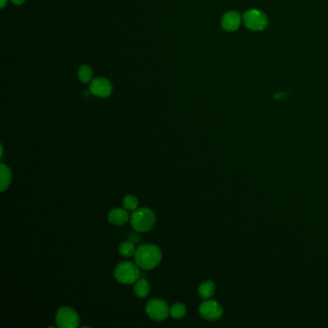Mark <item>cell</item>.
<instances>
[{
  "instance_id": "7c38bea8",
  "label": "cell",
  "mask_w": 328,
  "mask_h": 328,
  "mask_svg": "<svg viewBox=\"0 0 328 328\" xmlns=\"http://www.w3.org/2000/svg\"><path fill=\"white\" fill-rule=\"evenodd\" d=\"M0 174H1L0 175V189H1V192H4L11 184L12 174H11L10 169L4 164L1 165Z\"/></svg>"
},
{
  "instance_id": "e0dca14e",
  "label": "cell",
  "mask_w": 328,
  "mask_h": 328,
  "mask_svg": "<svg viewBox=\"0 0 328 328\" xmlns=\"http://www.w3.org/2000/svg\"><path fill=\"white\" fill-rule=\"evenodd\" d=\"M138 205H139V201L134 196H126L124 199V206L126 210L135 211L138 208Z\"/></svg>"
},
{
  "instance_id": "7a4b0ae2",
  "label": "cell",
  "mask_w": 328,
  "mask_h": 328,
  "mask_svg": "<svg viewBox=\"0 0 328 328\" xmlns=\"http://www.w3.org/2000/svg\"><path fill=\"white\" fill-rule=\"evenodd\" d=\"M156 222L154 213L149 208H140L131 215L130 223L132 227L139 232L150 231Z\"/></svg>"
},
{
  "instance_id": "3957f363",
  "label": "cell",
  "mask_w": 328,
  "mask_h": 328,
  "mask_svg": "<svg viewBox=\"0 0 328 328\" xmlns=\"http://www.w3.org/2000/svg\"><path fill=\"white\" fill-rule=\"evenodd\" d=\"M138 265L131 262H122L115 270V278L123 284H133L140 278Z\"/></svg>"
},
{
  "instance_id": "2e32d148",
  "label": "cell",
  "mask_w": 328,
  "mask_h": 328,
  "mask_svg": "<svg viewBox=\"0 0 328 328\" xmlns=\"http://www.w3.org/2000/svg\"><path fill=\"white\" fill-rule=\"evenodd\" d=\"M78 77L83 83H88L92 80L93 77V71L88 66H82L78 71Z\"/></svg>"
},
{
  "instance_id": "4fadbf2b",
  "label": "cell",
  "mask_w": 328,
  "mask_h": 328,
  "mask_svg": "<svg viewBox=\"0 0 328 328\" xmlns=\"http://www.w3.org/2000/svg\"><path fill=\"white\" fill-rule=\"evenodd\" d=\"M216 291V286L212 281H205L199 288V293L202 299H210Z\"/></svg>"
},
{
  "instance_id": "52a82bcc",
  "label": "cell",
  "mask_w": 328,
  "mask_h": 328,
  "mask_svg": "<svg viewBox=\"0 0 328 328\" xmlns=\"http://www.w3.org/2000/svg\"><path fill=\"white\" fill-rule=\"evenodd\" d=\"M224 309L220 303L215 301H207L201 304L200 314L207 321H217L223 316Z\"/></svg>"
},
{
  "instance_id": "9a60e30c",
  "label": "cell",
  "mask_w": 328,
  "mask_h": 328,
  "mask_svg": "<svg viewBox=\"0 0 328 328\" xmlns=\"http://www.w3.org/2000/svg\"><path fill=\"white\" fill-rule=\"evenodd\" d=\"M187 309L183 303H176L171 308V315L175 319H181L186 315Z\"/></svg>"
},
{
  "instance_id": "8fae6325",
  "label": "cell",
  "mask_w": 328,
  "mask_h": 328,
  "mask_svg": "<svg viewBox=\"0 0 328 328\" xmlns=\"http://www.w3.org/2000/svg\"><path fill=\"white\" fill-rule=\"evenodd\" d=\"M134 292L138 298L145 299L149 296L151 292V286L146 279H138L135 282Z\"/></svg>"
},
{
  "instance_id": "ba28073f",
  "label": "cell",
  "mask_w": 328,
  "mask_h": 328,
  "mask_svg": "<svg viewBox=\"0 0 328 328\" xmlns=\"http://www.w3.org/2000/svg\"><path fill=\"white\" fill-rule=\"evenodd\" d=\"M112 85L105 78H96L92 81L90 92L99 98H108L112 94Z\"/></svg>"
},
{
  "instance_id": "8992f818",
  "label": "cell",
  "mask_w": 328,
  "mask_h": 328,
  "mask_svg": "<svg viewBox=\"0 0 328 328\" xmlns=\"http://www.w3.org/2000/svg\"><path fill=\"white\" fill-rule=\"evenodd\" d=\"M146 311L151 319L158 322L164 321L171 314L169 305L166 302L159 299H153L150 301L147 305Z\"/></svg>"
},
{
  "instance_id": "ac0fdd59",
  "label": "cell",
  "mask_w": 328,
  "mask_h": 328,
  "mask_svg": "<svg viewBox=\"0 0 328 328\" xmlns=\"http://www.w3.org/2000/svg\"><path fill=\"white\" fill-rule=\"evenodd\" d=\"M14 4H16V5H22V4H24L25 3V0H11Z\"/></svg>"
},
{
  "instance_id": "30bf717a",
  "label": "cell",
  "mask_w": 328,
  "mask_h": 328,
  "mask_svg": "<svg viewBox=\"0 0 328 328\" xmlns=\"http://www.w3.org/2000/svg\"><path fill=\"white\" fill-rule=\"evenodd\" d=\"M128 220H129V214L127 213V211L121 208L112 210L108 215L109 223L118 227L125 225L128 222Z\"/></svg>"
},
{
  "instance_id": "5b68a950",
  "label": "cell",
  "mask_w": 328,
  "mask_h": 328,
  "mask_svg": "<svg viewBox=\"0 0 328 328\" xmlns=\"http://www.w3.org/2000/svg\"><path fill=\"white\" fill-rule=\"evenodd\" d=\"M56 322L61 328H76L79 326V316L71 307H62L56 314Z\"/></svg>"
},
{
  "instance_id": "6da1fadb",
  "label": "cell",
  "mask_w": 328,
  "mask_h": 328,
  "mask_svg": "<svg viewBox=\"0 0 328 328\" xmlns=\"http://www.w3.org/2000/svg\"><path fill=\"white\" fill-rule=\"evenodd\" d=\"M162 252L157 246L143 245L135 252L136 264L144 270H152L160 263Z\"/></svg>"
},
{
  "instance_id": "9c48e42d",
  "label": "cell",
  "mask_w": 328,
  "mask_h": 328,
  "mask_svg": "<svg viewBox=\"0 0 328 328\" xmlns=\"http://www.w3.org/2000/svg\"><path fill=\"white\" fill-rule=\"evenodd\" d=\"M222 27L227 32H234L238 30L242 24V17L236 11H230L224 15L222 18Z\"/></svg>"
},
{
  "instance_id": "d6986e66",
  "label": "cell",
  "mask_w": 328,
  "mask_h": 328,
  "mask_svg": "<svg viewBox=\"0 0 328 328\" xmlns=\"http://www.w3.org/2000/svg\"><path fill=\"white\" fill-rule=\"evenodd\" d=\"M6 3H7V0H1V8H3L5 5H6Z\"/></svg>"
},
{
  "instance_id": "5bb4252c",
  "label": "cell",
  "mask_w": 328,
  "mask_h": 328,
  "mask_svg": "<svg viewBox=\"0 0 328 328\" xmlns=\"http://www.w3.org/2000/svg\"><path fill=\"white\" fill-rule=\"evenodd\" d=\"M119 252L124 257H131L132 255H135L136 251H135V247H134L133 243L125 242V243H122L120 245Z\"/></svg>"
},
{
  "instance_id": "277c9868",
  "label": "cell",
  "mask_w": 328,
  "mask_h": 328,
  "mask_svg": "<svg viewBox=\"0 0 328 328\" xmlns=\"http://www.w3.org/2000/svg\"><path fill=\"white\" fill-rule=\"evenodd\" d=\"M243 22L247 28L253 31H262L268 25V18L260 10L252 9L243 16Z\"/></svg>"
}]
</instances>
